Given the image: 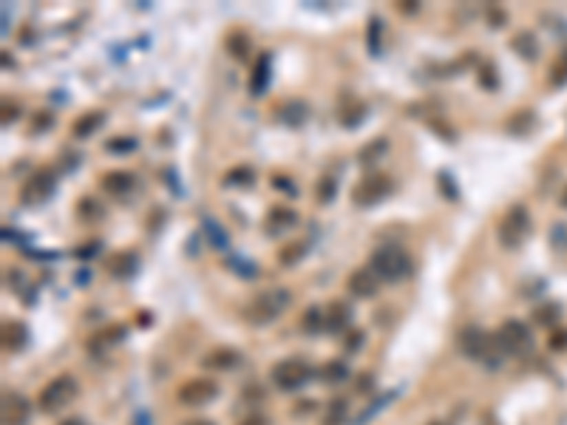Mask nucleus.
Listing matches in <instances>:
<instances>
[{
  "mask_svg": "<svg viewBox=\"0 0 567 425\" xmlns=\"http://www.w3.org/2000/svg\"><path fill=\"white\" fill-rule=\"evenodd\" d=\"M239 363H242V354L233 349H216L204 358V369H213V371H230Z\"/></svg>",
  "mask_w": 567,
  "mask_h": 425,
  "instance_id": "nucleus-15",
  "label": "nucleus"
},
{
  "mask_svg": "<svg viewBox=\"0 0 567 425\" xmlns=\"http://www.w3.org/2000/svg\"><path fill=\"white\" fill-rule=\"evenodd\" d=\"M295 221H298L295 210L278 204V207H272V210L267 212V221H264V224H267V232H281V230H290Z\"/></svg>",
  "mask_w": 567,
  "mask_h": 425,
  "instance_id": "nucleus-17",
  "label": "nucleus"
},
{
  "mask_svg": "<svg viewBox=\"0 0 567 425\" xmlns=\"http://www.w3.org/2000/svg\"><path fill=\"white\" fill-rule=\"evenodd\" d=\"M204 232H207L210 244L216 247V250H227V247H230V241H227V235H224V230H222V224H219V221L204 219Z\"/></svg>",
  "mask_w": 567,
  "mask_h": 425,
  "instance_id": "nucleus-22",
  "label": "nucleus"
},
{
  "mask_svg": "<svg viewBox=\"0 0 567 425\" xmlns=\"http://www.w3.org/2000/svg\"><path fill=\"white\" fill-rule=\"evenodd\" d=\"M54 187H57V176L52 168H40L34 171V176L23 184V190H20V201L23 204H40L45 201L52 193H54Z\"/></svg>",
  "mask_w": 567,
  "mask_h": 425,
  "instance_id": "nucleus-7",
  "label": "nucleus"
},
{
  "mask_svg": "<svg viewBox=\"0 0 567 425\" xmlns=\"http://www.w3.org/2000/svg\"><path fill=\"white\" fill-rule=\"evenodd\" d=\"M437 182H440V193H445V199H451V201L460 199V190H457V184H454L451 173H440Z\"/></svg>",
  "mask_w": 567,
  "mask_h": 425,
  "instance_id": "nucleus-33",
  "label": "nucleus"
},
{
  "mask_svg": "<svg viewBox=\"0 0 567 425\" xmlns=\"http://www.w3.org/2000/svg\"><path fill=\"white\" fill-rule=\"evenodd\" d=\"M105 148H108L111 153H131V151L136 148V139H131V136H125V139H122V136H116V139L108 142Z\"/></svg>",
  "mask_w": 567,
  "mask_h": 425,
  "instance_id": "nucleus-34",
  "label": "nucleus"
},
{
  "mask_svg": "<svg viewBox=\"0 0 567 425\" xmlns=\"http://www.w3.org/2000/svg\"><path fill=\"white\" fill-rule=\"evenodd\" d=\"M533 122V113L531 111H519L516 116H513V120L508 122V131H513V133H522L525 128L522 125H531Z\"/></svg>",
  "mask_w": 567,
  "mask_h": 425,
  "instance_id": "nucleus-35",
  "label": "nucleus"
},
{
  "mask_svg": "<svg viewBox=\"0 0 567 425\" xmlns=\"http://www.w3.org/2000/svg\"><path fill=\"white\" fill-rule=\"evenodd\" d=\"M346 374H349V369H346L341 360H332V363H326V366H323V380H329V383L343 380Z\"/></svg>",
  "mask_w": 567,
  "mask_h": 425,
  "instance_id": "nucleus-32",
  "label": "nucleus"
},
{
  "mask_svg": "<svg viewBox=\"0 0 567 425\" xmlns=\"http://www.w3.org/2000/svg\"><path fill=\"white\" fill-rule=\"evenodd\" d=\"M3 113H6V116H3V122H14V120H17V116H14V113H17V108H14V105H12V108L6 105V108H3Z\"/></svg>",
  "mask_w": 567,
  "mask_h": 425,
  "instance_id": "nucleus-44",
  "label": "nucleus"
},
{
  "mask_svg": "<svg viewBox=\"0 0 567 425\" xmlns=\"http://www.w3.org/2000/svg\"><path fill=\"white\" fill-rule=\"evenodd\" d=\"M303 332H310V335H318L323 332V312L318 309V306H312V309H306L303 312Z\"/></svg>",
  "mask_w": 567,
  "mask_h": 425,
  "instance_id": "nucleus-26",
  "label": "nucleus"
},
{
  "mask_svg": "<svg viewBox=\"0 0 567 425\" xmlns=\"http://www.w3.org/2000/svg\"><path fill=\"white\" fill-rule=\"evenodd\" d=\"M363 340H366V335L361 332V329H352V335L346 338V351H358L363 346Z\"/></svg>",
  "mask_w": 567,
  "mask_h": 425,
  "instance_id": "nucleus-38",
  "label": "nucleus"
},
{
  "mask_svg": "<svg viewBox=\"0 0 567 425\" xmlns=\"http://www.w3.org/2000/svg\"><path fill=\"white\" fill-rule=\"evenodd\" d=\"M493 338H496V343H500L502 354H525L533 343L531 329L522 320H505Z\"/></svg>",
  "mask_w": 567,
  "mask_h": 425,
  "instance_id": "nucleus-6",
  "label": "nucleus"
},
{
  "mask_svg": "<svg viewBox=\"0 0 567 425\" xmlns=\"http://www.w3.org/2000/svg\"><path fill=\"white\" fill-rule=\"evenodd\" d=\"M550 349L553 351H564L567 349V329H559V332L550 335Z\"/></svg>",
  "mask_w": 567,
  "mask_h": 425,
  "instance_id": "nucleus-39",
  "label": "nucleus"
},
{
  "mask_svg": "<svg viewBox=\"0 0 567 425\" xmlns=\"http://www.w3.org/2000/svg\"><path fill=\"white\" fill-rule=\"evenodd\" d=\"M361 394H366V391H372V377H361V389H358Z\"/></svg>",
  "mask_w": 567,
  "mask_h": 425,
  "instance_id": "nucleus-45",
  "label": "nucleus"
},
{
  "mask_svg": "<svg viewBox=\"0 0 567 425\" xmlns=\"http://www.w3.org/2000/svg\"><path fill=\"white\" fill-rule=\"evenodd\" d=\"M303 255H306V241H292V244H287V247L278 252V261H281L284 267H292V264L301 261Z\"/></svg>",
  "mask_w": 567,
  "mask_h": 425,
  "instance_id": "nucleus-21",
  "label": "nucleus"
},
{
  "mask_svg": "<svg viewBox=\"0 0 567 425\" xmlns=\"http://www.w3.org/2000/svg\"><path fill=\"white\" fill-rule=\"evenodd\" d=\"M511 49L522 57V60H536L539 57V43L533 37V32H519L513 40H511Z\"/></svg>",
  "mask_w": 567,
  "mask_h": 425,
  "instance_id": "nucleus-19",
  "label": "nucleus"
},
{
  "mask_svg": "<svg viewBox=\"0 0 567 425\" xmlns=\"http://www.w3.org/2000/svg\"><path fill=\"white\" fill-rule=\"evenodd\" d=\"M392 397H394V394H383V397H381V400H377V403H374V406H369V408H366V414H363V417H358V419H354V422H358V425H361V422L372 419V417L377 414V408H383L386 403H392Z\"/></svg>",
  "mask_w": 567,
  "mask_h": 425,
  "instance_id": "nucleus-37",
  "label": "nucleus"
},
{
  "mask_svg": "<svg viewBox=\"0 0 567 425\" xmlns=\"http://www.w3.org/2000/svg\"><path fill=\"white\" fill-rule=\"evenodd\" d=\"M37 116H40V120L32 125V131H43V128H49V125H52V116H49V113H37Z\"/></svg>",
  "mask_w": 567,
  "mask_h": 425,
  "instance_id": "nucleus-42",
  "label": "nucleus"
},
{
  "mask_svg": "<svg viewBox=\"0 0 567 425\" xmlns=\"http://www.w3.org/2000/svg\"><path fill=\"white\" fill-rule=\"evenodd\" d=\"M32 414V403L23 394H3V425H26Z\"/></svg>",
  "mask_w": 567,
  "mask_h": 425,
  "instance_id": "nucleus-10",
  "label": "nucleus"
},
{
  "mask_svg": "<svg viewBox=\"0 0 567 425\" xmlns=\"http://www.w3.org/2000/svg\"><path fill=\"white\" fill-rule=\"evenodd\" d=\"M556 318H559V306L556 303H542V306H536V309H533V320L539 326H550Z\"/></svg>",
  "mask_w": 567,
  "mask_h": 425,
  "instance_id": "nucleus-27",
  "label": "nucleus"
},
{
  "mask_svg": "<svg viewBox=\"0 0 567 425\" xmlns=\"http://www.w3.org/2000/svg\"><path fill=\"white\" fill-rule=\"evenodd\" d=\"M369 270L377 275V281L394 283V281L409 278V272H411V258H409L403 250H400V247H383V250H374L372 261H369Z\"/></svg>",
  "mask_w": 567,
  "mask_h": 425,
  "instance_id": "nucleus-1",
  "label": "nucleus"
},
{
  "mask_svg": "<svg viewBox=\"0 0 567 425\" xmlns=\"http://www.w3.org/2000/svg\"><path fill=\"white\" fill-rule=\"evenodd\" d=\"M346 408H349V403H346L343 397L332 400V406H329V414H326V422H323V425H341V422L346 419Z\"/></svg>",
  "mask_w": 567,
  "mask_h": 425,
  "instance_id": "nucleus-28",
  "label": "nucleus"
},
{
  "mask_svg": "<svg viewBox=\"0 0 567 425\" xmlns=\"http://www.w3.org/2000/svg\"><path fill=\"white\" fill-rule=\"evenodd\" d=\"M219 394V386L213 380H204V377H199V380H187L182 389H179V400L184 406H204L210 403L213 397Z\"/></svg>",
  "mask_w": 567,
  "mask_h": 425,
  "instance_id": "nucleus-9",
  "label": "nucleus"
},
{
  "mask_svg": "<svg viewBox=\"0 0 567 425\" xmlns=\"http://www.w3.org/2000/svg\"><path fill=\"white\" fill-rule=\"evenodd\" d=\"M480 85H482V88H496V85H500V80H496V74H493V68H482Z\"/></svg>",
  "mask_w": 567,
  "mask_h": 425,
  "instance_id": "nucleus-40",
  "label": "nucleus"
},
{
  "mask_svg": "<svg viewBox=\"0 0 567 425\" xmlns=\"http://www.w3.org/2000/svg\"><path fill=\"white\" fill-rule=\"evenodd\" d=\"M105 122V116L103 113H88V116H83V120L74 125V136H88V133H94V131H97L100 125Z\"/></svg>",
  "mask_w": 567,
  "mask_h": 425,
  "instance_id": "nucleus-25",
  "label": "nucleus"
},
{
  "mask_svg": "<svg viewBox=\"0 0 567 425\" xmlns=\"http://www.w3.org/2000/svg\"><path fill=\"white\" fill-rule=\"evenodd\" d=\"M77 397V380L71 374H60L57 380H52L49 386H45L37 397V408L45 411V414H52V411H60L65 408L71 400Z\"/></svg>",
  "mask_w": 567,
  "mask_h": 425,
  "instance_id": "nucleus-3",
  "label": "nucleus"
},
{
  "mask_svg": "<svg viewBox=\"0 0 567 425\" xmlns=\"http://www.w3.org/2000/svg\"><path fill=\"white\" fill-rule=\"evenodd\" d=\"M227 52H230V57H235V60H247V54H250V40H247V34L233 32V34L227 37Z\"/></svg>",
  "mask_w": 567,
  "mask_h": 425,
  "instance_id": "nucleus-20",
  "label": "nucleus"
},
{
  "mask_svg": "<svg viewBox=\"0 0 567 425\" xmlns=\"http://www.w3.org/2000/svg\"><path fill=\"white\" fill-rule=\"evenodd\" d=\"M381 34H383V20L372 17L369 20V32H366V45L372 54H381Z\"/></svg>",
  "mask_w": 567,
  "mask_h": 425,
  "instance_id": "nucleus-24",
  "label": "nucleus"
},
{
  "mask_svg": "<svg viewBox=\"0 0 567 425\" xmlns=\"http://www.w3.org/2000/svg\"><path fill=\"white\" fill-rule=\"evenodd\" d=\"M290 306V292L287 290H270V292H261V295H255L250 303H247V309H244V318L250 323H272L284 309Z\"/></svg>",
  "mask_w": 567,
  "mask_h": 425,
  "instance_id": "nucleus-2",
  "label": "nucleus"
},
{
  "mask_svg": "<svg viewBox=\"0 0 567 425\" xmlns=\"http://www.w3.org/2000/svg\"><path fill=\"white\" fill-rule=\"evenodd\" d=\"M306 113H310V111H306V105L303 102H290V105H284V111H281V120L284 122H287V125H301L303 120H306Z\"/></svg>",
  "mask_w": 567,
  "mask_h": 425,
  "instance_id": "nucleus-23",
  "label": "nucleus"
},
{
  "mask_svg": "<svg viewBox=\"0 0 567 425\" xmlns=\"http://www.w3.org/2000/svg\"><path fill=\"white\" fill-rule=\"evenodd\" d=\"M349 323H352V309L343 301H332L323 309V329L329 335H341L343 329H349Z\"/></svg>",
  "mask_w": 567,
  "mask_h": 425,
  "instance_id": "nucleus-11",
  "label": "nucleus"
},
{
  "mask_svg": "<svg viewBox=\"0 0 567 425\" xmlns=\"http://www.w3.org/2000/svg\"><path fill=\"white\" fill-rule=\"evenodd\" d=\"M561 207H567V190L561 193Z\"/></svg>",
  "mask_w": 567,
  "mask_h": 425,
  "instance_id": "nucleus-47",
  "label": "nucleus"
},
{
  "mask_svg": "<svg viewBox=\"0 0 567 425\" xmlns=\"http://www.w3.org/2000/svg\"><path fill=\"white\" fill-rule=\"evenodd\" d=\"M429 425H445V422H440V419H434V422H429Z\"/></svg>",
  "mask_w": 567,
  "mask_h": 425,
  "instance_id": "nucleus-49",
  "label": "nucleus"
},
{
  "mask_svg": "<svg viewBox=\"0 0 567 425\" xmlns=\"http://www.w3.org/2000/svg\"><path fill=\"white\" fill-rule=\"evenodd\" d=\"M239 425H267V419H264L261 414H253V417H247V419L239 422Z\"/></svg>",
  "mask_w": 567,
  "mask_h": 425,
  "instance_id": "nucleus-43",
  "label": "nucleus"
},
{
  "mask_svg": "<svg viewBox=\"0 0 567 425\" xmlns=\"http://www.w3.org/2000/svg\"><path fill=\"white\" fill-rule=\"evenodd\" d=\"M270 65H272V60H270V54H261L255 60V68H253V77H250V94L253 97H261V94L267 91V85H270Z\"/></svg>",
  "mask_w": 567,
  "mask_h": 425,
  "instance_id": "nucleus-13",
  "label": "nucleus"
},
{
  "mask_svg": "<svg viewBox=\"0 0 567 425\" xmlns=\"http://www.w3.org/2000/svg\"><path fill=\"white\" fill-rule=\"evenodd\" d=\"M528 235H531V216H528V210L522 204H516L505 212V219L500 221V241H502V247L513 250V247L522 244Z\"/></svg>",
  "mask_w": 567,
  "mask_h": 425,
  "instance_id": "nucleus-4",
  "label": "nucleus"
},
{
  "mask_svg": "<svg viewBox=\"0 0 567 425\" xmlns=\"http://www.w3.org/2000/svg\"><path fill=\"white\" fill-rule=\"evenodd\" d=\"M383 151H386V139H377V142H369V145L358 153V159H361V164H369L372 159H377Z\"/></svg>",
  "mask_w": 567,
  "mask_h": 425,
  "instance_id": "nucleus-31",
  "label": "nucleus"
},
{
  "mask_svg": "<svg viewBox=\"0 0 567 425\" xmlns=\"http://www.w3.org/2000/svg\"><path fill=\"white\" fill-rule=\"evenodd\" d=\"M63 425H80V422H77V419H68V422H63Z\"/></svg>",
  "mask_w": 567,
  "mask_h": 425,
  "instance_id": "nucleus-48",
  "label": "nucleus"
},
{
  "mask_svg": "<svg viewBox=\"0 0 567 425\" xmlns=\"http://www.w3.org/2000/svg\"><path fill=\"white\" fill-rule=\"evenodd\" d=\"M553 85H564L567 83V52L559 57V63L553 65V77H550Z\"/></svg>",
  "mask_w": 567,
  "mask_h": 425,
  "instance_id": "nucleus-36",
  "label": "nucleus"
},
{
  "mask_svg": "<svg viewBox=\"0 0 567 425\" xmlns=\"http://www.w3.org/2000/svg\"><path fill=\"white\" fill-rule=\"evenodd\" d=\"M310 369L306 363H298V360H287V363H278L272 369V383L281 389V391H298L306 380H310Z\"/></svg>",
  "mask_w": 567,
  "mask_h": 425,
  "instance_id": "nucleus-8",
  "label": "nucleus"
},
{
  "mask_svg": "<svg viewBox=\"0 0 567 425\" xmlns=\"http://www.w3.org/2000/svg\"><path fill=\"white\" fill-rule=\"evenodd\" d=\"M103 190L111 196H125L133 190V176L128 171H108L103 176Z\"/></svg>",
  "mask_w": 567,
  "mask_h": 425,
  "instance_id": "nucleus-14",
  "label": "nucleus"
},
{
  "mask_svg": "<svg viewBox=\"0 0 567 425\" xmlns=\"http://www.w3.org/2000/svg\"><path fill=\"white\" fill-rule=\"evenodd\" d=\"M97 250H100V241H91V244H85V247H77L74 255H77V258H91V255H97Z\"/></svg>",
  "mask_w": 567,
  "mask_h": 425,
  "instance_id": "nucleus-41",
  "label": "nucleus"
},
{
  "mask_svg": "<svg viewBox=\"0 0 567 425\" xmlns=\"http://www.w3.org/2000/svg\"><path fill=\"white\" fill-rule=\"evenodd\" d=\"M26 343H29V329L23 326L20 320H9V323L3 326V346H6L9 351H20Z\"/></svg>",
  "mask_w": 567,
  "mask_h": 425,
  "instance_id": "nucleus-18",
  "label": "nucleus"
},
{
  "mask_svg": "<svg viewBox=\"0 0 567 425\" xmlns=\"http://www.w3.org/2000/svg\"><path fill=\"white\" fill-rule=\"evenodd\" d=\"M377 283H381V281H377V275L372 270H354L349 275V281H346V290L354 298H374Z\"/></svg>",
  "mask_w": 567,
  "mask_h": 425,
  "instance_id": "nucleus-12",
  "label": "nucleus"
},
{
  "mask_svg": "<svg viewBox=\"0 0 567 425\" xmlns=\"http://www.w3.org/2000/svg\"><path fill=\"white\" fill-rule=\"evenodd\" d=\"M255 173L250 168H233L227 176H224V184L227 187H239V184H253Z\"/></svg>",
  "mask_w": 567,
  "mask_h": 425,
  "instance_id": "nucleus-29",
  "label": "nucleus"
},
{
  "mask_svg": "<svg viewBox=\"0 0 567 425\" xmlns=\"http://www.w3.org/2000/svg\"><path fill=\"white\" fill-rule=\"evenodd\" d=\"M392 190H394L392 176H386V173H374V176H366V179H361L358 184H354L352 201L358 204V207H374L377 201H383Z\"/></svg>",
  "mask_w": 567,
  "mask_h": 425,
  "instance_id": "nucleus-5",
  "label": "nucleus"
},
{
  "mask_svg": "<svg viewBox=\"0 0 567 425\" xmlns=\"http://www.w3.org/2000/svg\"><path fill=\"white\" fill-rule=\"evenodd\" d=\"M184 425H216V422H210V419H202V417H196V419H187Z\"/></svg>",
  "mask_w": 567,
  "mask_h": 425,
  "instance_id": "nucleus-46",
  "label": "nucleus"
},
{
  "mask_svg": "<svg viewBox=\"0 0 567 425\" xmlns=\"http://www.w3.org/2000/svg\"><path fill=\"white\" fill-rule=\"evenodd\" d=\"M335 193H338L335 179H332V176H323V179L318 182V201H321V204H329V201L335 199Z\"/></svg>",
  "mask_w": 567,
  "mask_h": 425,
  "instance_id": "nucleus-30",
  "label": "nucleus"
},
{
  "mask_svg": "<svg viewBox=\"0 0 567 425\" xmlns=\"http://www.w3.org/2000/svg\"><path fill=\"white\" fill-rule=\"evenodd\" d=\"M105 270L114 278H131L136 272V255L133 252H114L105 261Z\"/></svg>",
  "mask_w": 567,
  "mask_h": 425,
  "instance_id": "nucleus-16",
  "label": "nucleus"
}]
</instances>
